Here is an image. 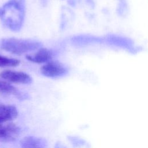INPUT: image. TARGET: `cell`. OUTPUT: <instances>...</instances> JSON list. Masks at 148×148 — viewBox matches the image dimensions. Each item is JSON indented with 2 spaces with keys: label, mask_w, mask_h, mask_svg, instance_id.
<instances>
[{
  "label": "cell",
  "mask_w": 148,
  "mask_h": 148,
  "mask_svg": "<svg viewBox=\"0 0 148 148\" xmlns=\"http://www.w3.org/2000/svg\"><path fill=\"white\" fill-rule=\"evenodd\" d=\"M25 15V0H9L0 7V20L10 30L18 31L23 27Z\"/></svg>",
  "instance_id": "6da1fadb"
},
{
  "label": "cell",
  "mask_w": 148,
  "mask_h": 148,
  "mask_svg": "<svg viewBox=\"0 0 148 148\" xmlns=\"http://www.w3.org/2000/svg\"><path fill=\"white\" fill-rule=\"evenodd\" d=\"M1 47L5 51L14 54H22L40 48V42L32 39L8 38L2 40Z\"/></svg>",
  "instance_id": "7a4b0ae2"
},
{
  "label": "cell",
  "mask_w": 148,
  "mask_h": 148,
  "mask_svg": "<svg viewBox=\"0 0 148 148\" xmlns=\"http://www.w3.org/2000/svg\"><path fill=\"white\" fill-rule=\"evenodd\" d=\"M41 73L49 78H59L66 76L68 72V68L62 63L58 61H50L45 63L40 69Z\"/></svg>",
  "instance_id": "3957f363"
},
{
  "label": "cell",
  "mask_w": 148,
  "mask_h": 148,
  "mask_svg": "<svg viewBox=\"0 0 148 148\" xmlns=\"http://www.w3.org/2000/svg\"><path fill=\"white\" fill-rule=\"evenodd\" d=\"M103 37V43L125 49L131 53H135L137 49L130 38L115 34H109Z\"/></svg>",
  "instance_id": "277c9868"
},
{
  "label": "cell",
  "mask_w": 148,
  "mask_h": 148,
  "mask_svg": "<svg viewBox=\"0 0 148 148\" xmlns=\"http://www.w3.org/2000/svg\"><path fill=\"white\" fill-rule=\"evenodd\" d=\"M0 76L7 81L14 83L28 84L32 82L31 77L23 72L5 71L0 73Z\"/></svg>",
  "instance_id": "5b68a950"
},
{
  "label": "cell",
  "mask_w": 148,
  "mask_h": 148,
  "mask_svg": "<svg viewBox=\"0 0 148 148\" xmlns=\"http://www.w3.org/2000/svg\"><path fill=\"white\" fill-rule=\"evenodd\" d=\"M71 42L73 45L78 46H84L91 45L103 43V37L88 34H82L73 36L71 39Z\"/></svg>",
  "instance_id": "8992f818"
},
{
  "label": "cell",
  "mask_w": 148,
  "mask_h": 148,
  "mask_svg": "<svg viewBox=\"0 0 148 148\" xmlns=\"http://www.w3.org/2000/svg\"><path fill=\"white\" fill-rule=\"evenodd\" d=\"M54 52L51 49L40 48L35 53L27 55L26 56V58L29 61L33 62L34 63H46L51 60V59L54 56Z\"/></svg>",
  "instance_id": "52a82bcc"
},
{
  "label": "cell",
  "mask_w": 148,
  "mask_h": 148,
  "mask_svg": "<svg viewBox=\"0 0 148 148\" xmlns=\"http://www.w3.org/2000/svg\"><path fill=\"white\" fill-rule=\"evenodd\" d=\"M20 132V128L15 124L0 125V140L13 141L18 136Z\"/></svg>",
  "instance_id": "ba28073f"
},
{
  "label": "cell",
  "mask_w": 148,
  "mask_h": 148,
  "mask_svg": "<svg viewBox=\"0 0 148 148\" xmlns=\"http://www.w3.org/2000/svg\"><path fill=\"white\" fill-rule=\"evenodd\" d=\"M20 145L22 148H46L47 142L45 138L28 136L21 140Z\"/></svg>",
  "instance_id": "9c48e42d"
},
{
  "label": "cell",
  "mask_w": 148,
  "mask_h": 148,
  "mask_svg": "<svg viewBox=\"0 0 148 148\" xmlns=\"http://www.w3.org/2000/svg\"><path fill=\"white\" fill-rule=\"evenodd\" d=\"M17 108L13 105H0V123L10 121L17 116Z\"/></svg>",
  "instance_id": "30bf717a"
},
{
  "label": "cell",
  "mask_w": 148,
  "mask_h": 148,
  "mask_svg": "<svg viewBox=\"0 0 148 148\" xmlns=\"http://www.w3.org/2000/svg\"><path fill=\"white\" fill-rule=\"evenodd\" d=\"M0 92L14 94L20 99H25L28 98V95L26 93L20 91L10 84L1 80H0Z\"/></svg>",
  "instance_id": "8fae6325"
},
{
  "label": "cell",
  "mask_w": 148,
  "mask_h": 148,
  "mask_svg": "<svg viewBox=\"0 0 148 148\" xmlns=\"http://www.w3.org/2000/svg\"><path fill=\"white\" fill-rule=\"evenodd\" d=\"M68 139L75 147L88 148L90 145L84 139L76 136H68Z\"/></svg>",
  "instance_id": "7c38bea8"
},
{
  "label": "cell",
  "mask_w": 148,
  "mask_h": 148,
  "mask_svg": "<svg viewBox=\"0 0 148 148\" xmlns=\"http://www.w3.org/2000/svg\"><path fill=\"white\" fill-rule=\"evenodd\" d=\"M20 61L17 59L10 58L0 56V67L16 66L19 65Z\"/></svg>",
  "instance_id": "4fadbf2b"
},
{
  "label": "cell",
  "mask_w": 148,
  "mask_h": 148,
  "mask_svg": "<svg viewBox=\"0 0 148 148\" xmlns=\"http://www.w3.org/2000/svg\"><path fill=\"white\" fill-rule=\"evenodd\" d=\"M54 148H68L61 142H57L54 145Z\"/></svg>",
  "instance_id": "5bb4252c"
}]
</instances>
